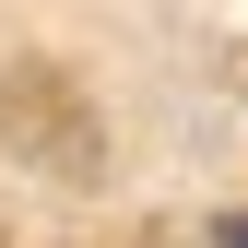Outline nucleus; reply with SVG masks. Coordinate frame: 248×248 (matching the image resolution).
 Wrapping results in <instances>:
<instances>
[{
	"mask_svg": "<svg viewBox=\"0 0 248 248\" xmlns=\"http://www.w3.org/2000/svg\"><path fill=\"white\" fill-rule=\"evenodd\" d=\"M225 248H248V213H236V225H225Z\"/></svg>",
	"mask_w": 248,
	"mask_h": 248,
	"instance_id": "1",
	"label": "nucleus"
}]
</instances>
